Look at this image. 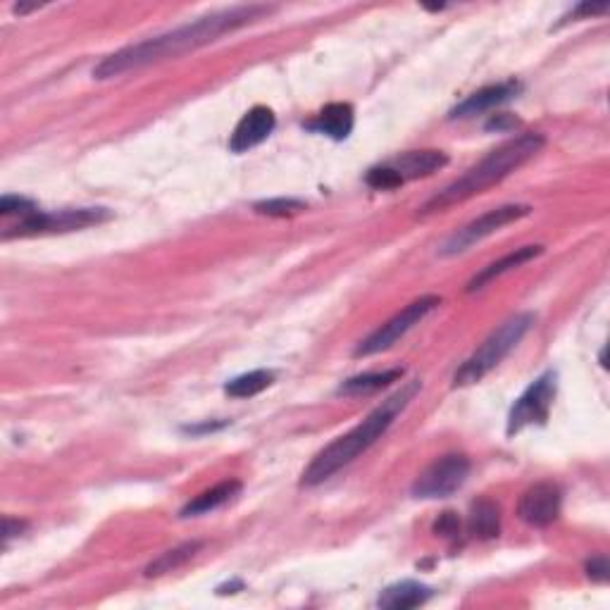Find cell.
Wrapping results in <instances>:
<instances>
[{"instance_id": "obj_1", "label": "cell", "mask_w": 610, "mask_h": 610, "mask_svg": "<svg viewBox=\"0 0 610 610\" xmlns=\"http://www.w3.org/2000/svg\"><path fill=\"white\" fill-rule=\"evenodd\" d=\"M272 10H275L272 5H234V8L210 12V15L198 17L194 22L182 24V27L165 31L160 36H151L146 41L132 43L122 51L108 55L103 62H98L93 77L115 79L122 77L124 72L182 58V55L194 53L198 48L208 46V43L220 41L224 34H232V31L246 27V24L263 20Z\"/></svg>"}, {"instance_id": "obj_2", "label": "cell", "mask_w": 610, "mask_h": 610, "mask_svg": "<svg viewBox=\"0 0 610 610\" xmlns=\"http://www.w3.org/2000/svg\"><path fill=\"white\" fill-rule=\"evenodd\" d=\"M422 389L420 379H410L408 384H403L396 394H391L387 401H382L379 406L365 417L360 425H356L351 432H346L344 437L332 441L327 448H322L320 453L313 458V463L308 465L301 477V487H317V484L327 482L334 472H339L346 465H351L353 460L363 456L370 446H375L379 439L387 434V429L394 425L396 417L410 406V401L417 396V391Z\"/></svg>"}, {"instance_id": "obj_3", "label": "cell", "mask_w": 610, "mask_h": 610, "mask_svg": "<svg viewBox=\"0 0 610 610\" xmlns=\"http://www.w3.org/2000/svg\"><path fill=\"white\" fill-rule=\"evenodd\" d=\"M546 139L541 134L527 132L515 136L506 143H501L499 148H494L489 155H484L477 165H472L463 177H458L456 182H451L446 189H441L437 196H432L429 201L420 208V215H434L441 210L451 208V205L468 201V198L484 194L489 186L503 182L508 174L520 170L522 165L537 155L544 148Z\"/></svg>"}, {"instance_id": "obj_4", "label": "cell", "mask_w": 610, "mask_h": 610, "mask_svg": "<svg viewBox=\"0 0 610 610\" xmlns=\"http://www.w3.org/2000/svg\"><path fill=\"white\" fill-rule=\"evenodd\" d=\"M534 322H537V315L534 313H518L503 322L499 329H494V332L484 339V344L458 367L456 375H453V387H470V384L482 382V379L487 377L496 365H501L503 358L525 339L529 329L534 327Z\"/></svg>"}, {"instance_id": "obj_5", "label": "cell", "mask_w": 610, "mask_h": 610, "mask_svg": "<svg viewBox=\"0 0 610 610\" xmlns=\"http://www.w3.org/2000/svg\"><path fill=\"white\" fill-rule=\"evenodd\" d=\"M448 165L444 151H408L387 160V163L370 167L365 174L367 186L377 191H391L413 179L429 177Z\"/></svg>"}, {"instance_id": "obj_6", "label": "cell", "mask_w": 610, "mask_h": 610, "mask_svg": "<svg viewBox=\"0 0 610 610\" xmlns=\"http://www.w3.org/2000/svg\"><path fill=\"white\" fill-rule=\"evenodd\" d=\"M112 213L108 208H67L55 213H39L24 217L3 234V239H17V236H43V234H67L77 229L93 227V224L108 222Z\"/></svg>"}, {"instance_id": "obj_7", "label": "cell", "mask_w": 610, "mask_h": 610, "mask_svg": "<svg viewBox=\"0 0 610 610\" xmlns=\"http://www.w3.org/2000/svg\"><path fill=\"white\" fill-rule=\"evenodd\" d=\"M468 477L470 458L463 456V453H448V456L437 458L432 465H427V468L417 475L410 494L422 501L448 499V496L456 494L458 489H463Z\"/></svg>"}, {"instance_id": "obj_8", "label": "cell", "mask_w": 610, "mask_h": 610, "mask_svg": "<svg viewBox=\"0 0 610 610\" xmlns=\"http://www.w3.org/2000/svg\"><path fill=\"white\" fill-rule=\"evenodd\" d=\"M439 305H441L439 296H422V298H417V301L408 303L401 313H396L391 320L384 322L382 327H377L370 336H365V339L356 346L353 356L367 358V356H377V353L387 351V348L394 346L396 341H401L403 336H406L415 325H420V322L425 320L432 310H437Z\"/></svg>"}, {"instance_id": "obj_9", "label": "cell", "mask_w": 610, "mask_h": 610, "mask_svg": "<svg viewBox=\"0 0 610 610\" xmlns=\"http://www.w3.org/2000/svg\"><path fill=\"white\" fill-rule=\"evenodd\" d=\"M532 213V205H522V203H510V205H499V208L489 210V213L479 215L477 220H472L465 227H460L458 232H453L444 241V246L439 248V255L444 258H451V255H460L465 251H470L472 246L484 241L487 236L496 234L499 229L508 227V224L522 220Z\"/></svg>"}, {"instance_id": "obj_10", "label": "cell", "mask_w": 610, "mask_h": 610, "mask_svg": "<svg viewBox=\"0 0 610 610\" xmlns=\"http://www.w3.org/2000/svg\"><path fill=\"white\" fill-rule=\"evenodd\" d=\"M558 389V375L553 370H546L525 389L508 415V437H515L529 425H544L549 420L553 398Z\"/></svg>"}, {"instance_id": "obj_11", "label": "cell", "mask_w": 610, "mask_h": 610, "mask_svg": "<svg viewBox=\"0 0 610 610\" xmlns=\"http://www.w3.org/2000/svg\"><path fill=\"white\" fill-rule=\"evenodd\" d=\"M563 491L553 482H539L520 496L518 515L529 527H549L560 518Z\"/></svg>"}, {"instance_id": "obj_12", "label": "cell", "mask_w": 610, "mask_h": 610, "mask_svg": "<svg viewBox=\"0 0 610 610\" xmlns=\"http://www.w3.org/2000/svg\"><path fill=\"white\" fill-rule=\"evenodd\" d=\"M277 117L275 112L265 105H255L241 117V122L236 124L232 139H229V151L232 153H246L251 148L260 146L267 136L275 132Z\"/></svg>"}, {"instance_id": "obj_13", "label": "cell", "mask_w": 610, "mask_h": 610, "mask_svg": "<svg viewBox=\"0 0 610 610\" xmlns=\"http://www.w3.org/2000/svg\"><path fill=\"white\" fill-rule=\"evenodd\" d=\"M520 84L518 82H503V84H494V86H484V89H479L472 93V96L465 98L463 103H458L456 108L451 110L453 120H463V117H472V115H482V112L499 108V105L508 103L510 98L518 96Z\"/></svg>"}, {"instance_id": "obj_14", "label": "cell", "mask_w": 610, "mask_h": 610, "mask_svg": "<svg viewBox=\"0 0 610 610\" xmlns=\"http://www.w3.org/2000/svg\"><path fill=\"white\" fill-rule=\"evenodd\" d=\"M353 124H356V112L348 103H329L320 115L305 122V129L315 134H325L334 141H344L351 136Z\"/></svg>"}, {"instance_id": "obj_15", "label": "cell", "mask_w": 610, "mask_h": 610, "mask_svg": "<svg viewBox=\"0 0 610 610\" xmlns=\"http://www.w3.org/2000/svg\"><path fill=\"white\" fill-rule=\"evenodd\" d=\"M239 494H241L239 479H224V482L215 484L213 489H205L198 496H194V499L179 510V518H198V515H208L217 508L227 506V503L234 501Z\"/></svg>"}, {"instance_id": "obj_16", "label": "cell", "mask_w": 610, "mask_h": 610, "mask_svg": "<svg viewBox=\"0 0 610 610\" xmlns=\"http://www.w3.org/2000/svg\"><path fill=\"white\" fill-rule=\"evenodd\" d=\"M541 253H544V246H522V248H518V251L503 255L501 260H496V263L482 267V270H479L477 275L470 279L468 294H475V291L484 289V286L494 282V279H499L501 275H506V272L515 270V267L529 263V260H534Z\"/></svg>"}, {"instance_id": "obj_17", "label": "cell", "mask_w": 610, "mask_h": 610, "mask_svg": "<svg viewBox=\"0 0 610 610\" xmlns=\"http://www.w3.org/2000/svg\"><path fill=\"white\" fill-rule=\"evenodd\" d=\"M434 591L427 587V584H420L415 580H403L391 584L379 594V608H387V610H408V608H417V606H425V603L432 599Z\"/></svg>"}, {"instance_id": "obj_18", "label": "cell", "mask_w": 610, "mask_h": 610, "mask_svg": "<svg viewBox=\"0 0 610 610\" xmlns=\"http://www.w3.org/2000/svg\"><path fill=\"white\" fill-rule=\"evenodd\" d=\"M401 377H403V370H398V367H394V370H384V372H365V375L346 379V382L341 384L339 389H336V394H339V396L375 394V391L398 382Z\"/></svg>"}, {"instance_id": "obj_19", "label": "cell", "mask_w": 610, "mask_h": 610, "mask_svg": "<svg viewBox=\"0 0 610 610\" xmlns=\"http://www.w3.org/2000/svg\"><path fill=\"white\" fill-rule=\"evenodd\" d=\"M468 525H470V532L475 534L477 539L499 537V532H501L499 506L489 499H479L477 503H472Z\"/></svg>"}, {"instance_id": "obj_20", "label": "cell", "mask_w": 610, "mask_h": 610, "mask_svg": "<svg viewBox=\"0 0 610 610\" xmlns=\"http://www.w3.org/2000/svg\"><path fill=\"white\" fill-rule=\"evenodd\" d=\"M201 546H203L201 541H186V544H182V546H174V549L160 553V556L146 568V577H160V575H167V572L184 568L191 558H196V553L201 551Z\"/></svg>"}, {"instance_id": "obj_21", "label": "cell", "mask_w": 610, "mask_h": 610, "mask_svg": "<svg viewBox=\"0 0 610 610\" xmlns=\"http://www.w3.org/2000/svg\"><path fill=\"white\" fill-rule=\"evenodd\" d=\"M272 382H275V375L270 370H253L224 384V391L234 398H251L258 396L260 391H265Z\"/></svg>"}, {"instance_id": "obj_22", "label": "cell", "mask_w": 610, "mask_h": 610, "mask_svg": "<svg viewBox=\"0 0 610 610\" xmlns=\"http://www.w3.org/2000/svg\"><path fill=\"white\" fill-rule=\"evenodd\" d=\"M308 208L305 201H298V198H270V201H260L253 205V210L258 215L267 217H286V215H298Z\"/></svg>"}, {"instance_id": "obj_23", "label": "cell", "mask_w": 610, "mask_h": 610, "mask_svg": "<svg viewBox=\"0 0 610 610\" xmlns=\"http://www.w3.org/2000/svg\"><path fill=\"white\" fill-rule=\"evenodd\" d=\"M39 213V205L34 201H29V198L22 196H3L0 198V215L10 217V215H20V220L24 217Z\"/></svg>"}, {"instance_id": "obj_24", "label": "cell", "mask_w": 610, "mask_h": 610, "mask_svg": "<svg viewBox=\"0 0 610 610\" xmlns=\"http://www.w3.org/2000/svg\"><path fill=\"white\" fill-rule=\"evenodd\" d=\"M606 12H608V3H601V5L580 3L575 10L570 12V15H565V17H563V22H560V24H565V22H580V20H591V17L606 15Z\"/></svg>"}, {"instance_id": "obj_25", "label": "cell", "mask_w": 610, "mask_h": 610, "mask_svg": "<svg viewBox=\"0 0 610 610\" xmlns=\"http://www.w3.org/2000/svg\"><path fill=\"white\" fill-rule=\"evenodd\" d=\"M434 532H437L439 537H444V539L458 537V532H460L458 515L456 513H444V515H441V518L437 520V525H434Z\"/></svg>"}, {"instance_id": "obj_26", "label": "cell", "mask_w": 610, "mask_h": 610, "mask_svg": "<svg viewBox=\"0 0 610 610\" xmlns=\"http://www.w3.org/2000/svg\"><path fill=\"white\" fill-rule=\"evenodd\" d=\"M587 575H589V580H594V582H606L608 580V572H610V568H608V558L606 556H594L591 560H587Z\"/></svg>"}, {"instance_id": "obj_27", "label": "cell", "mask_w": 610, "mask_h": 610, "mask_svg": "<svg viewBox=\"0 0 610 610\" xmlns=\"http://www.w3.org/2000/svg\"><path fill=\"white\" fill-rule=\"evenodd\" d=\"M518 127V117L508 115V112H501V115H491V120L484 124V129L489 132H510V129Z\"/></svg>"}, {"instance_id": "obj_28", "label": "cell", "mask_w": 610, "mask_h": 610, "mask_svg": "<svg viewBox=\"0 0 610 610\" xmlns=\"http://www.w3.org/2000/svg\"><path fill=\"white\" fill-rule=\"evenodd\" d=\"M24 529H27V522H24V520L5 518L3 520V541H5V546L10 544L12 537H20Z\"/></svg>"}, {"instance_id": "obj_29", "label": "cell", "mask_w": 610, "mask_h": 610, "mask_svg": "<svg viewBox=\"0 0 610 610\" xmlns=\"http://www.w3.org/2000/svg\"><path fill=\"white\" fill-rule=\"evenodd\" d=\"M227 422H205V425H186L184 432L189 434H201V432H215V429H222Z\"/></svg>"}, {"instance_id": "obj_30", "label": "cell", "mask_w": 610, "mask_h": 610, "mask_svg": "<svg viewBox=\"0 0 610 610\" xmlns=\"http://www.w3.org/2000/svg\"><path fill=\"white\" fill-rule=\"evenodd\" d=\"M241 589H244V582L234 580V582L224 584V587H220V589H217V594H236V591H241Z\"/></svg>"}]
</instances>
